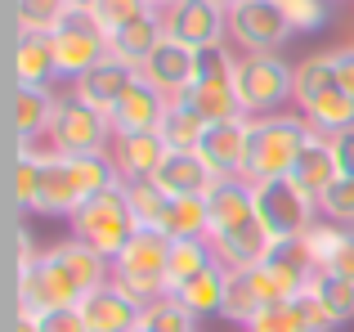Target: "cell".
<instances>
[{
  "mask_svg": "<svg viewBox=\"0 0 354 332\" xmlns=\"http://www.w3.org/2000/svg\"><path fill=\"white\" fill-rule=\"evenodd\" d=\"M41 162V193H36V216H72L77 207H86L95 193L117 189L121 175L113 158H72V153L36 149Z\"/></svg>",
  "mask_w": 354,
  "mask_h": 332,
  "instance_id": "obj_1",
  "label": "cell"
},
{
  "mask_svg": "<svg viewBox=\"0 0 354 332\" xmlns=\"http://www.w3.org/2000/svg\"><path fill=\"white\" fill-rule=\"evenodd\" d=\"M314 140V126L301 113H269V117H251L247 122V175L251 184L278 180V175H292L301 149Z\"/></svg>",
  "mask_w": 354,
  "mask_h": 332,
  "instance_id": "obj_2",
  "label": "cell"
},
{
  "mask_svg": "<svg viewBox=\"0 0 354 332\" xmlns=\"http://www.w3.org/2000/svg\"><path fill=\"white\" fill-rule=\"evenodd\" d=\"M171 247H175V238H171V234L139 225V229H135V238L121 247V256L113 261V279L139 301V306H153V301L171 297V279H166V265H171Z\"/></svg>",
  "mask_w": 354,
  "mask_h": 332,
  "instance_id": "obj_3",
  "label": "cell"
},
{
  "mask_svg": "<svg viewBox=\"0 0 354 332\" xmlns=\"http://www.w3.org/2000/svg\"><path fill=\"white\" fill-rule=\"evenodd\" d=\"M113 140H117L113 117L99 113L95 104H86L72 90H59V108H54V122L45 131V149L72 153V158H104Z\"/></svg>",
  "mask_w": 354,
  "mask_h": 332,
  "instance_id": "obj_4",
  "label": "cell"
},
{
  "mask_svg": "<svg viewBox=\"0 0 354 332\" xmlns=\"http://www.w3.org/2000/svg\"><path fill=\"white\" fill-rule=\"evenodd\" d=\"M68 220H72V238H81L86 247H95V252L108 256V261H117L121 247H126L130 238H135V229H139V220H135V211H130L121 184L95 193V198H90L86 207H77Z\"/></svg>",
  "mask_w": 354,
  "mask_h": 332,
  "instance_id": "obj_5",
  "label": "cell"
},
{
  "mask_svg": "<svg viewBox=\"0 0 354 332\" xmlns=\"http://www.w3.org/2000/svg\"><path fill=\"white\" fill-rule=\"evenodd\" d=\"M292 72H296V63H287L283 54H238L234 86H238L242 113L247 117L283 113L292 104Z\"/></svg>",
  "mask_w": 354,
  "mask_h": 332,
  "instance_id": "obj_6",
  "label": "cell"
},
{
  "mask_svg": "<svg viewBox=\"0 0 354 332\" xmlns=\"http://www.w3.org/2000/svg\"><path fill=\"white\" fill-rule=\"evenodd\" d=\"M256 216H260V225L269 229L274 243H301L305 229H310L323 211H319V198H314L310 189H301L292 175H278V180L256 184Z\"/></svg>",
  "mask_w": 354,
  "mask_h": 332,
  "instance_id": "obj_7",
  "label": "cell"
},
{
  "mask_svg": "<svg viewBox=\"0 0 354 332\" xmlns=\"http://www.w3.org/2000/svg\"><path fill=\"white\" fill-rule=\"evenodd\" d=\"M234 63H238V50H229V45L207 50V54H202L198 81L189 86V95H184L180 104H189L202 122H234V117H247V113H242V104H238Z\"/></svg>",
  "mask_w": 354,
  "mask_h": 332,
  "instance_id": "obj_8",
  "label": "cell"
},
{
  "mask_svg": "<svg viewBox=\"0 0 354 332\" xmlns=\"http://www.w3.org/2000/svg\"><path fill=\"white\" fill-rule=\"evenodd\" d=\"M50 45H54V59H59V77L68 86L113 54V45L99 32V23L90 18V9H68V18L50 32Z\"/></svg>",
  "mask_w": 354,
  "mask_h": 332,
  "instance_id": "obj_9",
  "label": "cell"
},
{
  "mask_svg": "<svg viewBox=\"0 0 354 332\" xmlns=\"http://www.w3.org/2000/svg\"><path fill=\"white\" fill-rule=\"evenodd\" d=\"M292 23L278 9V0H242L229 5V45L238 54H283Z\"/></svg>",
  "mask_w": 354,
  "mask_h": 332,
  "instance_id": "obj_10",
  "label": "cell"
},
{
  "mask_svg": "<svg viewBox=\"0 0 354 332\" xmlns=\"http://www.w3.org/2000/svg\"><path fill=\"white\" fill-rule=\"evenodd\" d=\"M14 297H18V310H27V315H54V310H72L77 306L81 288L72 283V274L54 261L50 247H45L27 270H18Z\"/></svg>",
  "mask_w": 354,
  "mask_h": 332,
  "instance_id": "obj_11",
  "label": "cell"
},
{
  "mask_svg": "<svg viewBox=\"0 0 354 332\" xmlns=\"http://www.w3.org/2000/svg\"><path fill=\"white\" fill-rule=\"evenodd\" d=\"M166 36L193 45V50H220L229 45V0H180V5L162 9Z\"/></svg>",
  "mask_w": 354,
  "mask_h": 332,
  "instance_id": "obj_12",
  "label": "cell"
},
{
  "mask_svg": "<svg viewBox=\"0 0 354 332\" xmlns=\"http://www.w3.org/2000/svg\"><path fill=\"white\" fill-rule=\"evenodd\" d=\"M198 72H202V50H193V45L166 36V41L148 54V63L139 68V77H144L153 90H162L166 99H184L189 86L198 81Z\"/></svg>",
  "mask_w": 354,
  "mask_h": 332,
  "instance_id": "obj_13",
  "label": "cell"
},
{
  "mask_svg": "<svg viewBox=\"0 0 354 332\" xmlns=\"http://www.w3.org/2000/svg\"><path fill=\"white\" fill-rule=\"evenodd\" d=\"M77 310H81V319H86L90 332H135L144 324V306H139L117 279H108V283H99L95 292H86V297L77 301Z\"/></svg>",
  "mask_w": 354,
  "mask_h": 332,
  "instance_id": "obj_14",
  "label": "cell"
},
{
  "mask_svg": "<svg viewBox=\"0 0 354 332\" xmlns=\"http://www.w3.org/2000/svg\"><path fill=\"white\" fill-rule=\"evenodd\" d=\"M301 247L310 252L319 274H337V279H354V225H337V220L319 216L305 229Z\"/></svg>",
  "mask_w": 354,
  "mask_h": 332,
  "instance_id": "obj_15",
  "label": "cell"
},
{
  "mask_svg": "<svg viewBox=\"0 0 354 332\" xmlns=\"http://www.w3.org/2000/svg\"><path fill=\"white\" fill-rule=\"evenodd\" d=\"M153 180L162 184L171 198H207V193L220 184V175L202 162L198 149H171L162 158V166H157Z\"/></svg>",
  "mask_w": 354,
  "mask_h": 332,
  "instance_id": "obj_16",
  "label": "cell"
},
{
  "mask_svg": "<svg viewBox=\"0 0 354 332\" xmlns=\"http://www.w3.org/2000/svg\"><path fill=\"white\" fill-rule=\"evenodd\" d=\"M135 81H139V72L130 68V63H121V59H113V54H108L104 63H95V68H90L86 77H77L68 90H72V95H81L86 104H95L99 113L113 117V108L126 99V90L135 86Z\"/></svg>",
  "mask_w": 354,
  "mask_h": 332,
  "instance_id": "obj_17",
  "label": "cell"
},
{
  "mask_svg": "<svg viewBox=\"0 0 354 332\" xmlns=\"http://www.w3.org/2000/svg\"><path fill=\"white\" fill-rule=\"evenodd\" d=\"M211 247H216V261L225 265L229 274H242V270H256V265L274 252V238H269V229L260 225V216H256L238 229L211 234Z\"/></svg>",
  "mask_w": 354,
  "mask_h": 332,
  "instance_id": "obj_18",
  "label": "cell"
},
{
  "mask_svg": "<svg viewBox=\"0 0 354 332\" xmlns=\"http://www.w3.org/2000/svg\"><path fill=\"white\" fill-rule=\"evenodd\" d=\"M166 108H171V99L139 77L135 86L126 90V99L113 108V135H157Z\"/></svg>",
  "mask_w": 354,
  "mask_h": 332,
  "instance_id": "obj_19",
  "label": "cell"
},
{
  "mask_svg": "<svg viewBox=\"0 0 354 332\" xmlns=\"http://www.w3.org/2000/svg\"><path fill=\"white\" fill-rule=\"evenodd\" d=\"M247 122L251 117H234V122H211L207 135H202L198 153L211 171L225 180V175H242L247 166Z\"/></svg>",
  "mask_w": 354,
  "mask_h": 332,
  "instance_id": "obj_20",
  "label": "cell"
},
{
  "mask_svg": "<svg viewBox=\"0 0 354 332\" xmlns=\"http://www.w3.org/2000/svg\"><path fill=\"white\" fill-rule=\"evenodd\" d=\"M14 81L18 86H41V90H54L63 81L50 32H18L14 36Z\"/></svg>",
  "mask_w": 354,
  "mask_h": 332,
  "instance_id": "obj_21",
  "label": "cell"
},
{
  "mask_svg": "<svg viewBox=\"0 0 354 332\" xmlns=\"http://www.w3.org/2000/svg\"><path fill=\"white\" fill-rule=\"evenodd\" d=\"M207 207H211V234L247 225V220H256V184L247 175H225L207 193Z\"/></svg>",
  "mask_w": 354,
  "mask_h": 332,
  "instance_id": "obj_22",
  "label": "cell"
},
{
  "mask_svg": "<svg viewBox=\"0 0 354 332\" xmlns=\"http://www.w3.org/2000/svg\"><path fill=\"white\" fill-rule=\"evenodd\" d=\"M260 270H265V279L278 288L283 301H296L314 283V274H319L314 261H310V252H305L301 243H274V252L260 261Z\"/></svg>",
  "mask_w": 354,
  "mask_h": 332,
  "instance_id": "obj_23",
  "label": "cell"
},
{
  "mask_svg": "<svg viewBox=\"0 0 354 332\" xmlns=\"http://www.w3.org/2000/svg\"><path fill=\"white\" fill-rule=\"evenodd\" d=\"M166 153L171 149L162 144V135H117L108 158H113L121 184H135V180H153Z\"/></svg>",
  "mask_w": 354,
  "mask_h": 332,
  "instance_id": "obj_24",
  "label": "cell"
},
{
  "mask_svg": "<svg viewBox=\"0 0 354 332\" xmlns=\"http://www.w3.org/2000/svg\"><path fill=\"white\" fill-rule=\"evenodd\" d=\"M54 108H59V90H41V86H14V135L18 144H36L45 140L54 122Z\"/></svg>",
  "mask_w": 354,
  "mask_h": 332,
  "instance_id": "obj_25",
  "label": "cell"
},
{
  "mask_svg": "<svg viewBox=\"0 0 354 332\" xmlns=\"http://www.w3.org/2000/svg\"><path fill=\"white\" fill-rule=\"evenodd\" d=\"M225 292H229V270L216 261L211 270H202L198 279L175 288V297H180V306L189 310L193 319H211V315H225Z\"/></svg>",
  "mask_w": 354,
  "mask_h": 332,
  "instance_id": "obj_26",
  "label": "cell"
},
{
  "mask_svg": "<svg viewBox=\"0 0 354 332\" xmlns=\"http://www.w3.org/2000/svg\"><path fill=\"white\" fill-rule=\"evenodd\" d=\"M166 41V27H162V14H148V18H139V23H130V27H121L117 36H108V45H113V59L121 63H130V68H144L148 63V54L157 50V45Z\"/></svg>",
  "mask_w": 354,
  "mask_h": 332,
  "instance_id": "obj_27",
  "label": "cell"
},
{
  "mask_svg": "<svg viewBox=\"0 0 354 332\" xmlns=\"http://www.w3.org/2000/svg\"><path fill=\"white\" fill-rule=\"evenodd\" d=\"M301 117L314 126V135H323V140H337V135L354 131V99H350L341 86H332V90H323L314 104H305Z\"/></svg>",
  "mask_w": 354,
  "mask_h": 332,
  "instance_id": "obj_28",
  "label": "cell"
},
{
  "mask_svg": "<svg viewBox=\"0 0 354 332\" xmlns=\"http://www.w3.org/2000/svg\"><path fill=\"white\" fill-rule=\"evenodd\" d=\"M337 175H341V166H337V153H332V140L314 135V140L301 149L296 166H292V180L301 184V189H310L314 198H323V189H328Z\"/></svg>",
  "mask_w": 354,
  "mask_h": 332,
  "instance_id": "obj_29",
  "label": "cell"
},
{
  "mask_svg": "<svg viewBox=\"0 0 354 332\" xmlns=\"http://www.w3.org/2000/svg\"><path fill=\"white\" fill-rule=\"evenodd\" d=\"M337 86V63H332V50H319V54H305L301 63H296L292 72V104L296 113H301L305 104H314V99L323 95V90Z\"/></svg>",
  "mask_w": 354,
  "mask_h": 332,
  "instance_id": "obj_30",
  "label": "cell"
},
{
  "mask_svg": "<svg viewBox=\"0 0 354 332\" xmlns=\"http://www.w3.org/2000/svg\"><path fill=\"white\" fill-rule=\"evenodd\" d=\"M162 234L180 238H211V207L207 198H171L162 216Z\"/></svg>",
  "mask_w": 354,
  "mask_h": 332,
  "instance_id": "obj_31",
  "label": "cell"
},
{
  "mask_svg": "<svg viewBox=\"0 0 354 332\" xmlns=\"http://www.w3.org/2000/svg\"><path fill=\"white\" fill-rule=\"evenodd\" d=\"M211 265H216V247H211V238H180V243L171 247V265H166L171 292L184 288L189 279H198V274L211 270Z\"/></svg>",
  "mask_w": 354,
  "mask_h": 332,
  "instance_id": "obj_32",
  "label": "cell"
},
{
  "mask_svg": "<svg viewBox=\"0 0 354 332\" xmlns=\"http://www.w3.org/2000/svg\"><path fill=\"white\" fill-rule=\"evenodd\" d=\"M211 122H202L198 113H193L189 104H180V99H171V108H166L162 126H157V135H162L166 149H198L202 135H207Z\"/></svg>",
  "mask_w": 354,
  "mask_h": 332,
  "instance_id": "obj_33",
  "label": "cell"
},
{
  "mask_svg": "<svg viewBox=\"0 0 354 332\" xmlns=\"http://www.w3.org/2000/svg\"><path fill=\"white\" fill-rule=\"evenodd\" d=\"M36 149H41V144H18V158H14L9 193H14L18 211H36V193H41V162H36Z\"/></svg>",
  "mask_w": 354,
  "mask_h": 332,
  "instance_id": "obj_34",
  "label": "cell"
},
{
  "mask_svg": "<svg viewBox=\"0 0 354 332\" xmlns=\"http://www.w3.org/2000/svg\"><path fill=\"white\" fill-rule=\"evenodd\" d=\"M126 189V202L130 211H135V220L144 229H162V216H166V202H171V193L162 189L157 180H135V184H121Z\"/></svg>",
  "mask_w": 354,
  "mask_h": 332,
  "instance_id": "obj_35",
  "label": "cell"
},
{
  "mask_svg": "<svg viewBox=\"0 0 354 332\" xmlns=\"http://www.w3.org/2000/svg\"><path fill=\"white\" fill-rule=\"evenodd\" d=\"M148 14H157L148 0H95V5H90V18L99 23L104 36H117L121 27L139 23V18H148Z\"/></svg>",
  "mask_w": 354,
  "mask_h": 332,
  "instance_id": "obj_36",
  "label": "cell"
},
{
  "mask_svg": "<svg viewBox=\"0 0 354 332\" xmlns=\"http://www.w3.org/2000/svg\"><path fill=\"white\" fill-rule=\"evenodd\" d=\"M68 0H14V23L18 32H54L68 18Z\"/></svg>",
  "mask_w": 354,
  "mask_h": 332,
  "instance_id": "obj_37",
  "label": "cell"
},
{
  "mask_svg": "<svg viewBox=\"0 0 354 332\" xmlns=\"http://www.w3.org/2000/svg\"><path fill=\"white\" fill-rule=\"evenodd\" d=\"M202 319H193L189 310L180 306V297H162V301H153V306H144V328H153V332H198Z\"/></svg>",
  "mask_w": 354,
  "mask_h": 332,
  "instance_id": "obj_38",
  "label": "cell"
},
{
  "mask_svg": "<svg viewBox=\"0 0 354 332\" xmlns=\"http://www.w3.org/2000/svg\"><path fill=\"white\" fill-rule=\"evenodd\" d=\"M260 297H256V288H251V279H247V270L242 274H229V292H225V315L220 319H234L238 328H247L251 319L260 315Z\"/></svg>",
  "mask_w": 354,
  "mask_h": 332,
  "instance_id": "obj_39",
  "label": "cell"
},
{
  "mask_svg": "<svg viewBox=\"0 0 354 332\" xmlns=\"http://www.w3.org/2000/svg\"><path fill=\"white\" fill-rule=\"evenodd\" d=\"M314 297L323 301V306L332 310V315L341 319V324H350L354 319V279H337V274H314Z\"/></svg>",
  "mask_w": 354,
  "mask_h": 332,
  "instance_id": "obj_40",
  "label": "cell"
},
{
  "mask_svg": "<svg viewBox=\"0 0 354 332\" xmlns=\"http://www.w3.org/2000/svg\"><path fill=\"white\" fill-rule=\"evenodd\" d=\"M319 211L337 225H354V175H337V180L323 189Z\"/></svg>",
  "mask_w": 354,
  "mask_h": 332,
  "instance_id": "obj_41",
  "label": "cell"
},
{
  "mask_svg": "<svg viewBox=\"0 0 354 332\" xmlns=\"http://www.w3.org/2000/svg\"><path fill=\"white\" fill-rule=\"evenodd\" d=\"M247 332H305L301 306H296V301H274V306H265L251 319Z\"/></svg>",
  "mask_w": 354,
  "mask_h": 332,
  "instance_id": "obj_42",
  "label": "cell"
},
{
  "mask_svg": "<svg viewBox=\"0 0 354 332\" xmlns=\"http://www.w3.org/2000/svg\"><path fill=\"white\" fill-rule=\"evenodd\" d=\"M278 9L287 14L292 32H319L332 18V0H278Z\"/></svg>",
  "mask_w": 354,
  "mask_h": 332,
  "instance_id": "obj_43",
  "label": "cell"
},
{
  "mask_svg": "<svg viewBox=\"0 0 354 332\" xmlns=\"http://www.w3.org/2000/svg\"><path fill=\"white\" fill-rule=\"evenodd\" d=\"M296 306H301V319H305V332H337L341 319L332 315L328 306H323L319 297H314V288H305L301 297H296Z\"/></svg>",
  "mask_w": 354,
  "mask_h": 332,
  "instance_id": "obj_44",
  "label": "cell"
},
{
  "mask_svg": "<svg viewBox=\"0 0 354 332\" xmlns=\"http://www.w3.org/2000/svg\"><path fill=\"white\" fill-rule=\"evenodd\" d=\"M41 328L45 332H90L77 306H72V310H54V315H41Z\"/></svg>",
  "mask_w": 354,
  "mask_h": 332,
  "instance_id": "obj_45",
  "label": "cell"
},
{
  "mask_svg": "<svg viewBox=\"0 0 354 332\" xmlns=\"http://www.w3.org/2000/svg\"><path fill=\"white\" fill-rule=\"evenodd\" d=\"M332 63H337V86L354 99V41L341 45V50H332Z\"/></svg>",
  "mask_w": 354,
  "mask_h": 332,
  "instance_id": "obj_46",
  "label": "cell"
},
{
  "mask_svg": "<svg viewBox=\"0 0 354 332\" xmlns=\"http://www.w3.org/2000/svg\"><path fill=\"white\" fill-rule=\"evenodd\" d=\"M332 153H337V166H341V175H354V131L337 135V140H332Z\"/></svg>",
  "mask_w": 354,
  "mask_h": 332,
  "instance_id": "obj_47",
  "label": "cell"
},
{
  "mask_svg": "<svg viewBox=\"0 0 354 332\" xmlns=\"http://www.w3.org/2000/svg\"><path fill=\"white\" fill-rule=\"evenodd\" d=\"M9 332H45L41 328V315H27V310H14V328Z\"/></svg>",
  "mask_w": 354,
  "mask_h": 332,
  "instance_id": "obj_48",
  "label": "cell"
},
{
  "mask_svg": "<svg viewBox=\"0 0 354 332\" xmlns=\"http://www.w3.org/2000/svg\"><path fill=\"white\" fill-rule=\"evenodd\" d=\"M148 5L157 9V14H162V9H171V5H180V0H148Z\"/></svg>",
  "mask_w": 354,
  "mask_h": 332,
  "instance_id": "obj_49",
  "label": "cell"
},
{
  "mask_svg": "<svg viewBox=\"0 0 354 332\" xmlns=\"http://www.w3.org/2000/svg\"><path fill=\"white\" fill-rule=\"evenodd\" d=\"M68 5H72V9H90V5H95V0H68Z\"/></svg>",
  "mask_w": 354,
  "mask_h": 332,
  "instance_id": "obj_50",
  "label": "cell"
},
{
  "mask_svg": "<svg viewBox=\"0 0 354 332\" xmlns=\"http://www.w3.org/2000/svg\"><path fill=\"white\" fill-rule=\"evenodd\" d=\"M135 332H153V328H144V324H139V328H135Z\"/></svg>",
  "mask_w": 354,
  "mask_h": 332,
  "instance_id": "obj_51",
  "label": "cell"
},
{
  "mask_svg": "<svg viewBox=\"0 0 354 332\" xmlns=\"http://www.w3.org/2000/svg\"><path fill=\"white\" fill-rule=\"evenodd\" d=\"M229 5H242V0H229Z\"/></svg>",
  "mask_w": 354,
  "mask_h": 332,
  "instance_id": "obj_52",
  "label": "cell"
}]
</instances>
